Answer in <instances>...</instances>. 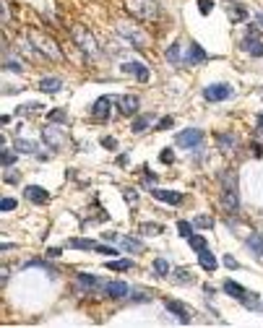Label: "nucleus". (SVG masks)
Instances as JSON below:
<instances>
[{"label": "nucleus", "instance_id": "obj_46", "mask_svg": "<svg viewBox=\"0 0 263 328\" xmlns=\"http://www.w3.org/2000/svg\"><path fill=\"white\" fill-rule=\"evenodd\" d=\"M60 253H63L60 248H47V258H58Z\"/></svg>", "mask_w": 263, "mask_h": 328}, {"label": "nucleus", "instance_id": "obj_15", "mask_svg": "<svg viewBox=\"0 0 263 328\" xmlns=\"http://www.w3.org/2000/svg\"><path fill=\"white\" fill-rule=\"evenodd\" d=\"M164 305H167V310H169L172 315H177V321H180V323H190V313H188V307H185V305L175 302V299H167Z\"/></svg>", "mask_w": 263, "mask_h": 328}, {"label": "nucleus", "instance_id": "obj_51", "mask_svg": "<svg viewBox=\"0 0 263 328\" xmlns=\"http://www.w3.org/2000/svg\"><path fill=\"white\" fill-rule=\"evenodd\" d=\"M5 180H8V182H16V180H19V175H16V172H11V175H5Z\"/></svg>", "mask_w": 263, "mask_h": 328}, {"label": "nucleus", "instance_id": "obj_5", "mask_svg": "<svg viewBox=\"0 0 263 328\" xmlns=\"http://www.w3.org/2000/svg\"><path fill=\"white\" fill-rule=\"evenodd\" d=\"M201 141H203V133L198 128H188V131L177 133V138H175L180 149H193V146H201Z\"/></svg>", "mask_w": 263, "mask_h": 328}, {"label": "nucleus", "instance_id": "obj_42", "mask_svg": "<svg viewBox=\"0 0 263 328\" xmlns=\"http://www.w3.org/2000/svg\"><path fill=\"white\" fill-rule=\"evenodd\" d=\"M224 266H227V268H240V263L234 261L232 255H227V258H224Z\"/></svg>", "mask_w": 263, "mask_h": 328}, {"label": "nucleus", "instance_id": "obj_13", "mask_svg": "<svg viewBox=\"0 0 263 328\" xmlns=\"http://www.w3.org/2000/svg\"><path fill=\"white\" fill-rule=\"evenodd\" d=\"M24 193H26V198H29L32 203H47L50 200V193L44 188H39V185H26Z\"/></svg>", "mask_w": 263, "mask_h": 328}, {"label": "nucleus", "instance_id": "obj_22", "mask_svg": "<svg viewBox=\"0 0 263 328\" xmlns=\"http://www.w3.org/2000/svg\"><path fill=\"white\" fill-rule=\"evenodd\" d=\"M216 141H219L222 151H232L234 146H237V138H234L232 133H222V135H216Z\"/></svg>", "mask_w": 263, "mask_h": 328}, {"label": "nucleus", "instance_id": "obj_23", "mask_svg": "<svg viewBox=\"0 0 263 328\" xmlns=\"http://www.w3.org/2000/svg\"><path fill=\"white\" fill-rule=\"evenodd\" d=\"M248 248L253 250V255H258V258L263 261V237L261 234H253L248 240Z\"/></svg>", "mask_w": 263, "mask_h": 328}, {"label": "nucleus", "instance_id": "obj_1", "mask_svg": "<svg viewBox=\"0 0 263 328\" xmlns=\"http://www.w3.org/2000/svg\"><path fill=\"white\" fill-rule=\"evenodd\" d=\"M222 208L224 214H237L240 211V196H237V175L232 169L222 172Z\"/></svg>", "mask_w": 263, "mask_h": 328}, {"label": "nucleus", "instance_id": "obj_33", "mask_svg": "<svg viewBox=\"0 0 263 328\" xmlns=\"http://www.w3.org/2000/svg\"><path fill=\"white\" fill-rule=\"evenodd\" d=\"M13 162H16V154H13V151H5V149H3V154H0V164H3V169H5V167H11Z\"/></svg>", "mask_w": 263, "mask_h": 328}, {"label": "nucleus", "instance_id": "obj_49", "mask_svg": "<svg viewBox=\"0 0 263 328\" xmlns=\"http://www.w3.org/2000/svg\"><path fill=\"white\" fill-rule=\"evenodd\" d=\"M258 133H261V135H263V112H261V115H258Z\"/></svg>", "mask_w": 263, "mask_h": 328}, {"label": "nucleus", "instance_id": "obj_32", "mask_svg": "<svg viewBox=\"0 0 263 328\" xmlns=\"http://www.w3.org/2000/svg\"><path fill=\"white\" fill-rule=\"evenodd\" d=\"M248 18V13H245V8H230V21H245Z\"/></svg>", "mask_w": 263, "mask_h": 328}, {"label": "nucleus", "instance_id": "obj_10", "mask_svg": "<svg viewBox=\"0 0 263 328\" xmlns=\"http://www.w3.org/2000/svg\"><path fill=\"white\" fill-rule=\"evenodd\" d=\"M224 292H227V295H230V297H234V299H240V302H245V305H256V302H253V299H248V292H245L240 284H234V281L232 279H227L224 281Z\"/></svg>", "mask_w": 263, "mask_h": 328}, {"label": "nucleus", "instance_id": "obj_39", "mask_svg": "<svg viewBox=\"0 0 263 328\" xmlns=\"http://www.w3.org/2000/svg\"><path fill=\"white\" fill-rule=\"evenodd\" d=\"M172 123H175V120H172V115H167V117H162V120L157 123V131H167V128H169Z\"/></svg>", "mask_w": 263, "mask_h": 328}, {"label": "nucleus", "instance_id": "obj_19", "mask_svg": "<svg viewBox=\"0 0 263 328\" xmlns=\"http://www.w3.org/2000/svg\"><path fill=\"white\" fill-rule=\"evenodd\" d=\"M198 263H201V268H206V271L216 268V258H214V253H208V248L198 253Z\"/></svg>", "mask_w": 263, "mask_h": 328}, {"label": "nucleus", "instance_id": "obj_12", "mask_svg": "<svg viewBox=\"0 0 263 328\" xmlns=\"http://www.w3.org/2000/svg\"><path fill=\"white\" fill-rule=\"evenodd\" d=\"M208 60V55H206V50L201 47V44H190V50H188V58H185V63H190V66H201V63H206Z\"/></svg>", "mask_w": 263, "mask_h": 328}, {"label": "nucleus", "instance_id": "obj_3", "mask_svg": "<svg viewBox=\"0 0 263 328\" xmlns=\"http://www.w3.org/2000/svg\"><path fill=\"white\" fill-rule=\"evenodd\" d=\"M70 36H73V42L78 44V50H84L86 55H97V52H99L97 42H94V36L89 34V29H86V26L76 24L73 29H70Z\"/></svg>", "mask_w": 263, "mask_h": 328}, {"label": "nucleus", "instance_id": "obj_28", "mask_svg": "<svg viewBox=\"0 0 263 328\" xmlns=\"http://www.w3.org/2000/svg\"><path fill=\"white\" fill-rule=\"evenodd\" d=\"M16 151H21V154H34V151H37V146H34L32 141L19 138V141H16Z\"/></svg>", "mask_w": 263, "mask_h": 328}, {"label": "nucleus", "instance_id": "obj_31", "mask_svg": "<svg viewBox=\"0 0 263 328\" xmlns=\"http://www.w3.org/2000/svg\"><path fill=\"white\" fill-rule=\"evenodd\" d=\"M107 268H112V271H128L131 268V261H107Z\"/></svg>", "mask_w": 263, "mask_h": 328}, {"label": "nucleus", "instance_id": "obj_27", "mask_svg": "<svg viewBox=\"0 0 263 328\" xmlns=\"http://www.w3.org/2000/svg\"><path fill=\"white\" fill-rule=\"evenodd\" d=\"M120 242H123L125 250H133V253H141V250H143V245H141L138 240H133V237H123Z\"/></svg>", "mask_w": 263, "mask_h": 328}, {"label": "nucleus", "instance_id": "obj_18", "mask_svg": "<svg viewBox=\"0 0 263 328\" xmlns=\"http://www.w3.org/2000/svg\"><path fill=\"white\" fill-rule=\"evenodd\" d=\"M123 70H125V73H133L138 81H149V68L143 66V63H125Z\"/></svg>", "mask_w": 263, "mask_h": 328}, {"label": "nucleus", "instance_id": "obj_8", "mask_svg": "<svg viewBox=\"0 0 263 328\" xmlns=\"http://www.w3.org/2000/svg\"><path fill=\"white\" fill-rule=\"evenodd\" d=\"M42 135H44V141H47L52 149H63V146H66V133H63L60 128H55V125H47L42 131Z\"/></svg>", "mask_w": 263, "mask_h": 328}, {"label": "nucleus", "instance_id": "obj_48", "mask_svg": "<svg viewBox=\"0 0 263 328\" xmlns=\"http://www.w3.org/2000/svg\"><path fill=\"white\" fill-rule=\"evenodd\" d=\"M0 3H3V24L8 21V0H0Z\"/></svg>", "mask_w": 263, "mask_h": 328}, {"label": "nucleus", "instance_id": "obj_47", "mask_svg": "<svg viewBox=\"0 0 263 328\" xmlns=\"http://www.w3.org/2000/svg\"><path fill=\"white\" fill-rule=\"evenodd\" d=\"M115 138H102V146H107V149H115Z\"/></svg>", "mask_w": 263, "mask_h": 328}, {"label": "nucleus", "instance_id": "obj_24", "mask_svg": "<svg viewBox=\"0 0 263 328\" xmlns=\"http://www.w3.org/2000/svg\"><path fill=\"white\" fill-rule=\"evenodd\" d=\"M149 125H151V115H141V117H135V123H133V133H143V131H149Z\"/></svg>", "mask_w": 263, "mask_h": 328}, {"label": "nucleus", "instance_id": "obj_11", "mask_svg": "<svg viewBox=\"0 0 263 328\" xmlns=\"http://www.w3.org/2000/svg\"><path fill=\"white\" fill-rule=\"evenodd\" d=\"M242 44V50L248 52V55H256V58H263V42L258 39V36H253V32L245 36V39L240 42Z\"/></svg>", "mask_w": 263, "mask_h": 328}, {"label": "nucleus", "instance_id": "obj_37", "mask_svg": "<svg viewBox=\"0 0 263 328\" xmlns=\"http://www.w3.org/2000/svg\"><path fill=\"white\" fill-rule=\"evenodd\" d=\"M177 230H180V234H183V237H190V234H193V224H190V222H180Z\"/></svg>", "mask_w": 263, "mask_h": 328}, {"label": "nucleus", "instance_id": "obj_25", "mask_svg": "<svg viewBox=\"0 0 263 328\" xmlns=\"http://www.w3.org/2000/svg\"><path fill=\"white\" fill-rule=\"evenodd\" d=\"M120 32L128 36V39H135V47H143V42H146V36L138 34V32H133V29H128V26H120Z\"/></svg>", "mask_w": 263, "mask_h": 328}, {"label": "nucleus", "instance_id": "obj_16", "mask_svg": "<svg viewBox=\"0 0 263 328\" xmlns=\"http://www.w3.org/2000/svg\"><path fill=\"white\" fill-rule=\"evenodd\" d=\"M151 196L159 198V200H164V203H172V206H177L180 200H183V196H180V193H175V190H162V188H154Z\"/></svg>", "mask_w": 263, "mask_h": 328}, {"label": "nucleus", "instance_id": "obj_38", "mask_svg": "<svg viewBox=\"0 0 263 328\" xmlns=\"http://www.w3.org/2000/svg\"><path fill=\"white\" fill-rule=\"evenodd\" d=\"M13 208H16L13 198H3V200H0V211H13Z\"/></svg>", "mask_w": 263, "mask_h": 328}, {"label": "nucleus", "instance_id": "obj_14", "mask_svg": "<svg viewBox=\"0 0 263 328\" xmlns=\"http://www.w3.org/2000/svg\"><path fill=\"white\" fill-rule=\"evenodd\" d=\"M117 104H120V115H125V117L138 112V99H135V97H131V94L120 97V99H117Z\"/></svg>", "mask_w": 263, "mask_h": 328}, {"label": "nucleus", "instance_id": "obj_2", "mask_svg": "<svg viewBox=\"0 0 263 328\" xmlns=\"http://www.w3.org/2000/svg\"><path fill=\"white\" fill-rule=\"evenodd\" d=\"M125 11L135 21H154L157 18V3L154 0H125Z\"/></svg>", "mask_w": 263, "mask_h": 328}, {"label": "nucleus", "instance_id": "obj_9", "mask_svg": "<svg viewBox=\"0 0 263 328\" xmlns=\"http://www.w3.org/2000/svg\"><path fill=\"white\" fill-rule=\"evenodd\" d=\"M34 42H37V44H34V47H37V50H42L44 55H50V58H52V60H60V50L55 47V42H52V39H50V36H42V34H34Z\"/></svg>", "mask_w": 263, "mask_h": 328}, {"label": "nucleus", "instance_id": "obj_52", "mask_svg": "<svg viewBox=\"0 0 263 328\" xmlns=\"http://www.w3.org/2000/svg\"><path fill=\"white\" fill-rule=\"evenodd\" d=\"M258 21H261V26H263V13H258Z\"/></svg>", "mask_w": 263, "mask_h": 328}, {"label": "nucleus", "instance_id": "obj_41", "mask_svg": "<svg viewBox=\"0 0 263 328\" xmlns=\"http://www.w3.org/2000/svg\"><path fill=\"white\" fill-rule=\"evenodd\" d=\"M162 162H164V164H169V162H175V154H172L169 149H164V151H162V157H159Z\"/></svg>", "mask_w": 263, "mask_h": 328}, {"label": "nucleus", "instance_id": "obj_6", "mask_svg": "<svg viewBox=\"0 0 263 328\" xmlns=\"http://www.w3.org/2000/svg\"><path fill=\"white\" fill-rule=\"evenodd\" d=\"M203 97H206V102H222V99H230L232 97V86H227V84H211V86L203 89Z\"/></svg>", "mask_w": 263, "mask_h": 328}, {"label": "nucleus", "instance_id": "obj_20", "mask_svg": "<svg viewBox=\"0 0 263 328\" xmlns=\"http://www.w3.org/2000/svg\"><path fill=\"white\" fill-rule=\"evenodd\" d=\"M167 60L172 63V66H183V55H180V42H172L167 47Z\"/></svg>", "mask_w": 263, "mask_h": 328}, {"label": "nucleus", "instance_id": "obj_29", "mask_svg": "<svg viewBox=\"0 0 263 328\" xmlns=\"http://www.w3.org/2000/svg\"><path fill=\"white\" fill-rule=\"evenodd\" d=\"M193 227H201V230H211V227H214V219H211V216H196V219H193Z\"/></svg>", "mask_w": 263, "mask_h": 328}, {"label": "nucleus", "instance_id": "obj_4", "mask_svg": "<svg viewBox=\"0 0 263 328\" xmlns=\"http://www.w3.org/2000/svg\"><path fill=\"white\" fill-rule=\"evenodd\" d=\"M68 248H73V250H94V253H102V255H117V250L112 248V245H99L94 240H84V237H73V240L68 242Z\"/></svg>", "mask_w": 263, "mask_h": 328}, {"label": "nucleus", "instance_id": "obj_53", "mask_svg": "<svg viewBox=\"0 0 263 328\" xmlns=\"http://www.w3.org/2000/svg\"><path fill=\"white\" fill-rule=\"evenodd\" d=\"M261 94H263V89H261Z\"/></svg>", "mask_w": 263, "mask_h": 328}, {"label": "nucleus", "instance_id": "obj_36", "mask_svg": "<svg viewBox=\"0 0 263 328\" xmlns=\"http://www.w3.org/2000/svg\"><path fill=\"white\" fill-rule=\"evenodd\" d=\"M78 281H81L84 287H97V284H99V281H97L94 276H89V273H78Z\"/></svg>", "mask_w": 263, "mask_h": 328}, {"label": "nucleus", "instance_id": "obj_40", "mask_svg": "<svg viewBox=\"0 0 263 328\" xmlns=\"http://www.w3.org/2000/svg\"><path fill=\"white\" fill-rule=\"evenodd\" d=\"M198 8H201L203 16H208L211 13V0H198Z\"/></svg>", "mask_w": 263, "mask_h": 328}, {"label": "nucleus", "instance_id": "obj_35", "mask_svg": "<svg viewBox=\"0 0 263 328\" xmlns=\"http://www.w3.org/2000/svg\"><path fill=\"white\" fill-rule=\"evenodd\" d=\"M141 232L143 234H162V224H141Z\"/></svg>", "mask_w": 263, "mask_h": 328}, {"label": "nucleus", "instance_id": "obj_45", "mask_svg": "<svg viewBox=\"0 0 263 328\" xmlns=\"http://www.w3.org/2000/svg\"><path fill=\"white\" fill-rule=\"evenodd\" d=\"M125 200H128V203H135V200H138V196H135L133 190H125Z\"/></svg>", "mask_w": 263, "mask_h": 328}, {"label": "nucleus", "instance_id": "obj_43", "mask_svg": "<svg viewBox=\"0 0 263 328\" xmlns=\"http://www.w3.org/2000/svg\"><path fill=\"white\" fill-rule=\"evenodd\" d=\"M5 68H8V70H13V73H21V66H19L16 60H8V63H5Z\"/></svg>", "mask_w": 263, "mask_h": 328}, {"label": "nucleus", "instance_id": "obj_21", "mask_svg": "<svg viewBox=\"0 0 263 328\" xmlns=\"http://www.w3.org/2000/svg\"><path fill=\"white\" fill-rule=\"evenodd\" d=\"M60 78H42L39 81V89L44 91V94H58V91H60Z\"/></svg>", "mask_w": 263, "mask_h": 328}, {"label": "nucleus", "instance_id": "obj_17", "mask_svg": "<svg viewBox=\"0 0 263 328\" xmlns=\"http://www.w3.org/2000/svg\"><path fill=\"white\" fill-rule=\"evenodd\" d=\"M104 295L107 297H125V295H128V284H125V281H107V284H104Z\"/></svg>", "mask_w": 263, "mask_h": 328}, {"label": "nucleus", "instance_id": "obj_7", "mask_svg": "<svg viewBox=\"0 0 263 328\" xmlns=\"http://www.w3.org/2000/svg\"><path fill=\"white\" fill-rule=\"evenodd\" d=\"M117 102L115 97H99L94 107H92V117L94 120H110V107Z\"/></svg>", "mask_w": 263, "mask_h": 328}, {"label": "nucleus", "instance_id": "obj_44", "mask_svg": "<svg viewBox=\"0 0 263 328\" xmlns=\"http://www.w3.org/2000/svg\"><path fill=\"white\" fill-rule=\"evenodd\" d=\"M175 276H177V281H190V276H188L183 268H177V271H175Z\"/></svg>", "mask_w": 263, "mask_h": 328}, {"label": "nucleus", "instance_id": "obj_30", "mask_svg": "<svg viewBox=\"0 0 263 328\" xmlns=\"http://www.w3.org/2000/svg\"><path fill=\"white\" fill-rule=\"evenodd\" d=\"M154 271H157V276H169V266H167V261L157 258V261H154Z\"/></svg>", "mask_w": 263, "mask_h": 328}, {"label": "nucleus", "instance_id": "obj_50", "mask_svg": "<svg viewBox=\"0 0 263 328\" xmlns=\"http://www.w3.org/2000/svg\"><path fill=\"white\" fill-rule=\"evenodd\" d=\"M37 107H39V104H32V107H29V112H34ZM24 112H26V107H21V109H19V115H24Z\"/></svg>", "mask_w": 263, "mask_h": 328}, {"label": "nucleus", "instance_id": "obj_34", "mask_svg": "<svg viewBox=\"0 0 263 328\" xmlns=\"http://www.w3.org/2000/svg\"><path fill=\"white\" fill-rule=\"evenodd\" d=\"M47 120H50V123H68V115L63 112V109H55V112L47 115Z\"/></svg>", "mask_w": 263, "mask_h": 328}, {"label": "nucleus", "instance_id": "obj_26", "mask_svg": "<svg viewBox=\"0 0 263 328\" xmlns=\"http://www.w3.org/2000/svg\"><path fill=\"white\" fill-rule=\"evenodd\" d=\"M188 242H190V248H193V250H198V253L208 248V245H206V240H203L201 234H190V237H188Z\"/></svg>", "mask_w": 263, "mask_h": 328}]
</instances>
